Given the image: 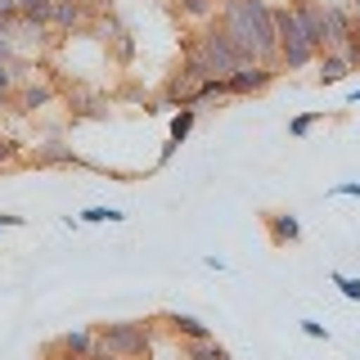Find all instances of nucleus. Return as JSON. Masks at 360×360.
<instances>
[{
    "instance_id": "obj_25",
    "label": "nucleus",
    "mask_w": 360,
    "mask_h": 360,
    "mask_svg": "<svg viewBox=\"0 0 360 360\" xmlns=\"http://www.w3.org/2000/svg\"><path fill=\"white\" fill-rule=\"evenodd\" d=\"M14 90H18V72H14L9 63H0V95L14 99Z\"/></svg>"
},
{
    "instance_id": "obj_35",
    "label": "nucleus",
    "mask_w": 360,
    "mask_h": 360,
    "mask_svg": "<svg viewBox=\"0 0 360 360\" xmlns=\"http://www.w3.org/2000/svg\"><path fill=\"white\" fill-rule=\"evenodd\" d=\"M0 27H5V22H0Z\"/></svg>"
},
{
    "instance_id": "obj_36",
    "label": "nucleus",
    "mask_w": 360,
    "mask_h": 360,
    "mask_svg": "<svg viewBox=\"0 0 360 360\" xmlns=\"http://www.w3.org/2000/svg\"><path fill=\"white\" fill-rule=\"evenodd\" d=\"M45 360H50V356H45Z\"/></svg>"
},
{
    "instance_id": "obj_21",
    "label": "nucleus",
    "mask_w": 360,
    "mask_h": 360,
    "mask_svg": "<svg viewBox=\"0 0 360 360\" xmlns=\"http://www.w3.org/2000/svg\"><path fill=\"white\" fill-rule=\"evenodd\" d=\"M320 117H324V112H297V117L288 122V135H292V140H307V135H311V127H315Z\"/></svg>"
},
{
    "instance_id": "obj_11",
    "label": "nucleus",
    "mask_w": 360,
    "mask_h": 360,
    "mask_svg": "<svg viewBox=\"0 0 360 360\" xmlns=\"http://www.w3.org/2000/svg\"><path fill=\"white\" fill-rule=\"evenodd\" d=\"M90 356L95 352V329H68V333H59L50 347H45V356Z\"/></svg>"
},
{
    "instance_id": "obj_23",
    "label": "nucleus",
    "mask_w": 360,
    "mask_h": 360,
    "mask_svg": "<svg viewBox=\"0 0 360 360\" xmlns=\"http://www.w3.org/2000/svg\"><path fill=\"white\" fill-rule=\"evenodd\" d=\"M0 63H9V68L18 63V45L9 37V27H0Z\"/></svg>"
},
{
    "instance_id": "obj_4",
    "label": "nucleus",
    "mask_w": 360,
    "mask_h": 360,
    "mask_svg": "<svg viewBox=\"0 0 360 360\" xmlns=\"http://www.w3.org/2000/svg\"><path fill=\"white\" fill-rule=\"evenodd\" d=\"M279 77L275 63H239L234 72H225V99H239V95H262V90Z\"/></svg>"
},
{
    "instance_id": "obj_18",
    "label": "nucleus",
    "mask_w": 360,
    "mask_h": 360,
    "mask_svg": "<svg viewBox=\"0 0 360 360\" xmlns=\"http://www.w3.org/2000/svg\"><path fill=\"white\" fill-rule=\"evenodd\" d=\"M108 45H112V59H117L122 68H127V63L135 59V37H131L127 27H117V32H112V37H108Z\"/></svg>"
},
{
    "instance_id": "obj_31",
    "label": "nucleus",
    "mask_w": 360,
    "mask_h": 360,
    "mask_svg": "<svg viewBox=\"0 0 360 360\" xmlns=\"http://www.w3.org/2000/svg\"><path fill=\"white\" fill-rule=\"evenodd\" d=\"M202 266H207V270H225V257H217V252H207V257H202Z\"/></svg>"
},
{
    "instance_id": "obj_28",
    "label": "nucleus",
    "mask_w": 360,
    "mask_h": 360,
    "mask_svg": "<svg viewBox=\"0 0 360 360\" xmlns=\"http://www.w3.org/2000/svg\"><path fill=\"white\" fill-rule=\"evenodd\" d=\"M22 14H18V0H0V22H5V27H9V22H18Z\"/></svg>"
},
{
    "instance_id": "obj_13",
    "label": "nucleus",
    "mask_w": 360,
    "mask_h": 360,
    "mask_svg": "<svg viewBox=\"0 0 360 360\" xmlns=\"http://www.w3.org/2000/svg\"><path fill=\"white\" fill-rule=\"evenodd\" d=\"M324 22H329V50H338V45L356 32L352 5H329V0H324Z\"/></svg>"
},
{
    "instance_id": "obj_33",
    "label": "nucleus",
    "mask_w": 360,
    "mask_h": 360,
    "mask_svg": "<svg viewBox=\"0 0 360 360\" xmlns=\"http://www.w3.org/2000/svg\"><path fill=\"white\" fill-rule=\"evenodd\" d=\"M82 5H90V9H104V0H82Z\"/></svg>"
},
{
    "instance_id": "obj_16",
    "label": "nucleus",
    "mask_w": 360,
    "mask_h": 360,
    "mask_svg": "<svg viewBox=\"0 0 360 360\" xmlns=\"http://www.w3.org/2000/svg\"><path fill=\"white\" fill-rule=\"evenodd\" d=\"M185 356H189V360H230V352H225L217 338H202V342H185Z\"/></svg>"
},
{
    "instance_id": "obj_19",
    "label": "nucleus",
    "mask_w": 360,
    "mask_h": 360,
    "mask_svg": "<svg viewBox=\"0 0 360 360\" xmlns=\"http://www.w3.org/2000/svg\"><path fill=\"white\" fill-rule=\"evenodd\" d=\"M68 104H72V117H108L104 99H90V95H68Z\"/></svg>"
},
{
    "instance_id": "obj_17",
    "label": "nucleus",
    "mask_w": 360,
    "mask_h": 360,
    "mask_svg": "<svg viewBox=\"0 0 360 360\" xmlns=\"http://www.w3.org/2000/svg\"><path fill=\"white\" fill-rule=\"evenodd\" d=\"M77 221L82 225H122L127 212L122 207H86V212H77Z\"/></svg>"
},
{
    "instance_id": "obj_7",
    "label": "nucleus",
    "mask_w": 360,
    "mask_h": 360,
    "mask_svg": "<svg viewBox=\"0 0 360 360\" xmlns=\"http://www.w3.org/2000/svg\"><path fill=\"white\" fill-rule=\"evenodd\" d=\"M22 162H27V167H77V162H82V153H77L68 140H41L37 149L22 158Z\"/></svg>"
},
{
    "instance_id": "obj_29",
    "label": "nucleus",
    "mask_w": 360,
    "mask_h": 360,
    "mask_svg": "<svg viewBox=\"0 0 360 360\" xmlns=\"http://www.w3.org/2000/svg\"><path fill=\"white\" fill-rule=\"evenodd\" d=\"M302 333H307V338H324V342H329V329H324L320 320H302Z\"/></svg>"
},
{
    "instance_id": "obj_1",
    "label": "nucleus",
    "mask_w": 360,
    "mask_h": 360,
    "mask_svg": "<svg viewBox=\"0 0 360 360\" xmlns=\"http://www.w3.org/2000/svg\"><path fill=\"white\" fill-rule=\"evenodd\" d=\"M217 22L230 37L234 54L243 63H275L279 45H275V22H270V0H221Z\"/></svg>"
},
{
    "instance_id": "obj_27",
    "label": "nucleus",
    "mask_w": 360,
    "mask_h": 360,
    "mask_svg": "<svg viewBox=\"0 0 360 360\" xmlns=\"http://www.w3.org/2000/svg\"><path fill=\"white\" fill-rule=\"evenodd\" d=\"M329 198H360V180H338V185H329Z\"/></svg>"
},
{
    "instance_id": "obj_3",
    "label": "nucleus",
    "mask_w": 360,
    "mask_h": 360,
    "mask_svg": "<svg viewBox=\"0 0 360 360\" xmlns=\"http://www.w3.org/2000/svg\"><path fill=\"white\" fill-rule=\"evenodd\" d=\"M185 54H189V59H194L207 77H225V72H234V68L243 63L239 54H234V45H230V37L221 32V22H217V18L202 22V32L185 45Z\"/></svg>"
},
{
    "instance_id": "obj_30",
    "label": "nucleus",
    "mask_w": 360,
    "mask_h": 360,
    "mask_svg": "<svg viewBox=\"0 0 360 360\" xmlns=\"http://www.w3.org/2000/svg\"><path fill=\"white\" fill-rule=\"evenodd\" d=\"M176 149H180V144H176V140H167V144H162V153H158V167H167V162H172Z\"/></svg>"
},
{
    "instance_id": "obj_34",
    "label": "nucleus",
    "mask_w": 360,
    "mask_h": 360,
    "mask_svg": "<svg viewBox=\"0 0 360 360\" xmlns=\"http://www.w3.org/2000/svg\"><path fill=\"white\" fill-rule=\"evenodd\" d=\"M347 104H360V90H352V95H347Z\"/></svg>"
},
{
    "instance_id": "obj_32",
    "label": "nucleus",
    "mask_w": 360,
    "mask_h": 360,
    "mask_svg": "<svg viewBox=\"0 0 360 360\" xmlns=\"http://www.w3.org/2000/svg\"><path fill=\"white\" fill-rule=\"evenodd\" d=\"M352 18H356V27H360V0H352Z\"/></svg>"
},
{
    "instance_id": "obj_24",
    "label": "nucleus",
    "mask_w": 360,
    "mask_h": 360,
    "mask_svg": "<svg viewBox=\"0 0 360 360\" xmlns=\"http://www.w3.org/2000/svg\"><path fill=\"white\" fill-rule=\"evenodd\" d=\"M338 50H342V59L352 63V68H360V27L352 32V37H347L342 45H338Z\"/></svg>"
},
{
    "instance_id": "obj_20",
    "label": "nucleus",
    "mask_w": 360,
    "mask_h": 360,
    "mask_svg": "<svg viewBox=\"0 0 360 360\" xmlns=\"http://www.w3.org/2000/svg\"><path fill=\"white\" fill-rule=\"evenodd\" d=\"M50 9H54V0H18V14L27 22H50Z\"/></svg>"
},
{
    "instance_id": "obj_9",
    "label": "nucleus",
    "mask_w": 360,
    "mask_h": 360,
    "mask_svg": "<svg viewBox=\"0 0 360 360\" xmlns=\"http://www.w3.org/2000/svg\"><path fill=\"white\" fill-rule=\"evenodd\" d=\"M158 320H162V329L176 333V342H202V338H212V324H202L198 315H189V311H167V315H158Z\"/></svg>"
},
{
    "instance_id": "obj_6",
    "label": "nucleus",
    "mask_w": 360,
    "mask_h": 360,
    "mask_svg": "<svg viewBox=\"0 0 360 360\" xmlns=\"http://www.w3.org/2000/svg\"><path fill=\"white\" fill-rule=\"evenodd\" d=\"M99 9H90L82 5V0H54V9H50V27L59 32V37H77V32H86V22L95 18Z\"/></svg>"
},
{
    "instance_id": "obj_15",
    "label": "nucleus",
    "mask_w": 360,
    "mask_h": 360,
    "mask_svg": "<svg viewBox=\"0 0 360 360\" xmlns=\"http://www.w3.org/2000/svg\"><path fill=\"white\" fill-rule=\"evenodd\" d=\"M217 5L221 0H176V9H180V18H189V22H212L217 18Z\"/></svg>"
},
{
    "instance_id": "obj_26",
    "label": "nucleus",
    "mask_w": 360,
    "mask_h": 360,
    "mask_svg": "<svg viewBox=\"0 0 360 360\" xmlns=\"http://www.w3.org/2000/svg\"><path fill=\"white\" fill-rule=\"evenodd\" d=\"M18 158H22V144L9 140V135H0V167H5V162H18Z\"/></svg>"
},
{
    "instance_id": "obj_12",
    "label": "nucleus",
    "mask_w": 360,
    "mask_h": 360,
    "mask_svg": "<svg viewBox=\"0 0 360 360\" xmlns=\"http://www.w3.org/2000/svg\"><path fill=\"white\" fill-rule=\"evenodd\" d=\"M347 72H356V68L342 59V50H320V54H315V77H320V86L347 82Z\"/></svg>"
},
{
    "instance_id": "obj_2",
    "label": "nucleus",
    "mask_w": 360,
    "mask_h": 360,
    "mask_svg": "<svg viewBox=\"0 0 360 360\" xmlns=\"http://www.w3.org/2000/svg\"><path fill=\"white\" fill-rule=\"evenodd\" d=\"M162 329V320L149 315V320H108L95 324V342L112 356H127V360H153V338Z\"/></svg>"
},
{
    "instance_id": "obj_8",
    "label": "nucleus",
    "mask_w": 360,
    "mask_h": 360,
    "mask_svg": "<svg viewBox=\"0 0 360 360\" xmlns=\"http://www.w3.org/2000/svg\"><path fill=\"white\" fill-rule=\"evenodd\" d=\"M54 99H59V90H54L50 82H18L9 104H14L18 112H41V108H50Z\"/></svg>"
},
{
    "instance_id": "obj_22",
    "label": "nucleus",
    "mask_w": 360,
    "mask_h": 360,
    "mask_svg": "<svg viewBox=\"0 0 360 360\" xmlns=\"http://www.w3.org/2000/svg\"><path fill=\"white\" fill-rule=\"evenodd\" d=\"M329 284H333V288H342V297H347V302H360V279L342 275V270H333V275H329Z\"/></svg>"
},
{
    "instance_id": "obj_5",
    "label": "nucleus",
    "mask_w": 360,
    "mask_h": 360,
    "mask_svg": "<svg viewBox=\"0 0 360 360\" xmlns=\"http://www.w3.org/2000/svg\"><path fill=\"white\" fill-rule=\"evenodd\" d=\"M288 9L297 14V27L315 54L329 50V22H324V0H288Z\"/></svg>"
},
{
    "instance_id": "obj_14",
    "label": "nucleus",
    "mask_w": 360,
    "mask_h": 360,
    "mask_svg": "<svg viewBox=\"0 0 360 360\" xmlns=\"http://www.w3.org/2000/svg\"><path fill=\"white\" fill-rule=\"evenodd\" d=\"M194 122H198V108H194V104L176 108V112H172V127H167V140L185 144V140H189V131H194Z\"/></svg>"
},
{
    "instance_id": "obj_10",
    "label": "nucleus",
    "mask_w": 360,
    "mask_h": 360,
    "mask_svg": "<svg viewBox=\"0 0 360 360\" xmlns=\"http://www.w3.org/2000/svg\"><path fill=\"white\" fill-rule=\"evenodd\" d=\"M262 225H266V234H270L275 248H288V243L302 239V221L292 217V212H262Z\"/></svg>"
}]
</instances>
